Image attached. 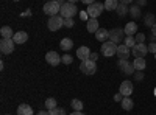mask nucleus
Listing matches in <instances>:
<instances>
[{
  "label": "nucleus",
  "mask_w": 156,
  "mask_h": 115,
  "mask_svg": "<svg viewBox=\"0 0 156 115\" xmlns=\"http://www.w3.org/2000/svg\"><path fill=\"white\" fill-rule=\"evenodd\" d=\"M73 25H75V20H73V17L64 19V27H66V28H72Z\"/></svg>",
  "instance_id": "32"
},
{
  "label": "nucleus",
  "mask_w": 156,
  "mask_h": 115,
  "mask_svg": "<svg viewBox=\"0 0 156 115\" xmlns=\"http://www.w3.org/2000/svg\"><path fill=\"white\" fill-rule=\"evenodd\" d=\"M129 14L133 16V19H139V17H140V6H139V5L129 6Z\"/></svg>",
  "instance_id": "26"
},
{
  "label": "nucleus",
  "mask_w": 156,
  "mask_h": 115,
  "mask_svg": "<svg viewBox=\"0 0 156 115\" xmlns=\"http://www.w3.org/2000/svg\"><path fill=\"white\" fill-rule=\"evenodd\" d=\"M17 115H33V109L28 104H20L17 107Z\"/></svg>",
  "instance_id": "21"
},
{
  "label": "nucleus",
  "mask_w": 156,
  "mask_h": 115,
  "mask_svg": "<svg viewBox=\"0 0 156 115\" xmlns=\"http://www.w3.org/2000/svg\"><path fill=\"white\" fill-rule=\"evenodd\" d=\"M86 28H87L89 33H97V30L100 28V27H98V20H97V19H89Z\"/></svg>",
  "instance_id": "19"
},
{
  "label": "nucleus",
  "mask_w": 156,
  "mask_h": 115,
  "mask_svg": "<svg viewBox=\"0 0 156 115\" xmlns=\"http://www.w3.org/2000/svg\"><path fill=\"white\" fill-rule=\"evenodd\" d=\"M56 2H58V3H61V5H62V3H64V0H56Z\"/></svg>",
  "instance_id": "48"
},
{
  "label": "nucleus",
  "mask_w": 156,
  "mask_h": 115,
  "mask_svg": "<svg viewBox=\"0 0 156 115\" xmlns=\"http://www.w3.org/2000/svg\"><path fill=\"white\" fill-rule=\"evenodd\" d=\"M117 6H119V0H105V9L115 11Z\"/></svg>",
  "instance_id": "23"
},
{
  "label": "nucleus",
  "mask_w": 156,
  "mask_h": 115,
  "mask_svg": "<svg viewBox=\"0 0 156 115\" xmlns=\"http://www.w3.org/2000/svg\"><path fill=\"white\" fill-rule=\"evenodd\" d=\"M123 44L128 47V48H133L137 42H136V39H134V36H125V39H123Z\"/></svg>",
  "instance_id": "27"
},
{
  "label": "nucleus",
  "mask_w": 156,
  "mask_h": 115,
  "mask_svg": "<svg viewBox=\"0 0 156 115\" xmlns=\"http://www.w3.org/2000/svg\"><path fill=\"white\" fill-rule=\"evenodd\" d=\"M117 56H119L120 59H128L129 58V48L125 44L117 45Z\"/></svg>",
  "instance_id": "15"
},
{
  "label": "nucleus",
  "mask_w": 156,
  "mask_h": 115,
  "mask_svg": "<svg viewBox=\"0 0 156 115\" xmlns=\"http://www.w3.org/2000/svg\"><path fill=\"white\" fill-rule=\"evenodd\" d=\"M27 16H31V11H30V9H27L25 12H22V17H27Z\"/></svg>",
  "instance_id": "42"
},
{
  "label": "nucleus",
  "mask_w": 156,
  "mask_h": 115,
  "mask_svg": "<svg viewBox=\"0 0 156 115\" xmlns=\"http://www.w3.org/2000/svg\"><path fill=\"white\" fill-rule=\"evenodd\" d=\"M101 55L106 56V58H111V56L117 55V44H114L111 41L103 42V45H101Z\"/></svg>",
  "instance_id": "5"
},
{
  "label": "nucleus",
  "mask_w": 156,
  "mask_h": 115,
  "mask_svg": "<svg viewBox=\"0 0 156 115\" xmlns=\"http://www.w3.org/2000/svg\"><path fill=\"white\" fill-rule=\"evenodd\" d=\"M70 115H83V112H81V110H75V112H72Z\"/></svg>",
  "instance_id": "45"
},
{
  "label": "nucleus",
  "mask_w": 156,
  "mask_h": 115,
  "mask_svg": "<svg viewBox=\"0 0 156 115\" xmlns=\"http://www.w3.org/2000/svg\"><path fill=\"white\" fill-rule=\"evenodd\" d=\"M12 41L16 42V45H19V44H25L28 41V34L25 33V31H17V33H14V37H12Z\"/></svg>",
  "instance_id": "14"
},
{
  "label": "nucleus",
  "mask_w": 156,
  "mask_h": 115,
  "mask_svg": "<svg viewBox=\"0 0 156 115\" xmlns=\"http://www.w3.org/2000/svg\"><path fill=\"white\" fill-rule=\"evenodd\" d=\"M154 96H156V89H154Z\"/></svg>",
  "instance_id": "49"
},
{
  "label": "nucleus",
  "mask_w": 156,
  "mask_h": 115,
  "mask_svg": "<svg viewBox=\"0 0 156 115\" xmlns=\"http://www.w3.org/2000/svg\"><path fill=\"white\" fill-rule=\"evenodd\" d=\"M45 61L50 64V66L56 67L59 62H62V56H59L56 52H47V55H45Z\"/></svg>",
  "instance_id": "10"
},
{
  "label": "nucleus",
  "mask_w": 156,
  "mask_h": 115,
  "mask_svg": "<svg viewBox=\"0 0 156 115\" xmlns=\"http://www.w3.org/2000/svg\"><path fill=\"white\" fill-rule=\"evenodd\" d=\"M59 45H61V50H64V52H69V50L73 47V42H72L70 37H64Z\"/></svg>",
  "instance_id": "22"
},
{
  "label": "nucleus",
  "mask_w": 156,
  "mask_h": 115,
  "mask_svg": "<svg viewBox=\"0 0 156 115\" xmlns=\"http://www.w3.org/2000/svg\"><path fill=\"white\" fill-rule=\"evenodd\" d=\"M133 0H119V3H123V5H129Z\"/></svg>",
  "instance_id": "41"
},
{
  "label": "nucleus",
  "mask_w": 156,
  "mask_h": 115,
  "mask_svg": "<svg viewBox=\"0 0 156 115\" xmlns=\"http://www.w3.org/2000/svg\"><path fill=\"white\" fill-rule=\"evenodd\" d=\"M147 3V0H139V6H142V5H145Z\"/></svg>",
  "instance_id": "46"
},
{
  "label": "nucleus",
  "mask_w": 156,
  "mask_h": 115,
  "mask_svg": "<svg viewBox=\"0 0 156 115\" xmlns=\"http://www.w3.org/2000/svg\"><path fill=\"white\" fill-rule=\"evenodd\" d=\"M133 90H134V84L131 83V81H122V84H120V93L123 95V96H129L133 93Z\"/></svg>",
  "instance_id": "12"
},
{
  "label": "nucleus",
  "mask_w": 156,
  "mask_h": 115,
  "mask_svg": "<svg viewBox=\"0 0 156 115\" xmlns=\"http://www.w3.org/2000/svg\"><path fill=\"white\" fill-rule=\"evenodd\" d=\"M123 31H125V36H134V33L137 31V23L136 22H128L125 25Z\"/></svg>",
  "instance_id": "16"
},
{
  "label": "nucleus",
  "mask_w": 156,
  "mask_h": 115,
  "mask_svg": "<svg viewBox=\"0 0 156 115\" xmlns=\"http://www.w3.org/2000/svg\"><path fill=\"white\" fill-rule=\"evenodd\" d=\"M95 37H97V41H100V42H106L109 39V31L105 30V28H98L97 33H95Z\"/></svg>",
  "instance_id": "17"
},
{
  "label": "nucleus",
  "mask_w": 156,
  "mask_h": 115,
  "mask_svg": "<svg viewBox=\"0 0 156 115\" xmlns=\"http://www.w3.org/2000/svg\"><path fill=\"white\" fill-rule=\"evenodd\" d=\"M154 59H156V53H154Z\"/></svg>",
  "instance_id": "50"
},
{
  "label": "nucleus",
  "mask_w": 156,
  "mask_h": 115,
  "mask_svg": "<svg viewBox=\"0 0 156 115\" xmlns=\"http://www.w3.org/2000/svg\"><path fill=\"white\" fill-rule=\"evenodd\" d=\"M144 23L147 25V27H150V28H151L153 25H154V16L151 14V12H148V14L144 17Z\"/></svg>",
  "instance_id": "28"
},
{
  "label": "nucleus",
  "mask_w": 156,
  "mask_h": 115,
  "mask_svg": "<svg viewBox=\"0 0 156 115\" xmlns=\"http://www.w3.org/2000/svg\"><path fill=\"white\" fill-rule=\"evenodd\" d=\"M119 66H120V69L125 75H133L134 70H136L133 62H128V59H119Z\"/></svg>",
  "instance_id": "11"
},
{
  "label": "nucleus",
  "mask_w": 156,
  "mask_h": 115,
  "mask_svg": "<svg viewBox=\"0 0 156 115\" xmlns=\"http://www.w3.org/2000/svg\"><path fill=\"white\" fill-rule=\"evenodd\" d=\"M14 47H16V42L12 39H2L0 41V52L3 55H9L14 52Z\"/></svg>",
  "instance_id": "7"
},
{
  "label": "nucleus",
  "mask_w": 156,
  "mask_h": 115,
  "mask_svg": "<svg viewBox=\"0 0 156 115\" xmlns=\"http://www.w3.org/2000/svg\"><path fill=\"white\" fill-rule=\"evenodd\" d=\"M58 104H56V100L55 98H47L45 100V107H47V110H50V109H55Z\"/></svg>",
  "instance_id": "29"
},
{
  "label": "nucleus",
  "mask_w": 156,
  "mask_h": 115,
  "mask_svg": "<svg viewBox=\"0 0 156 115\" xmlns=\"http://www.w3.org/2000/svg\"><path fill=\"white\" fill-rule=\"evenodd\" d=\"M36 115H50V112L48 110H39Z\"/></svg>",
  "instance_id": "39"
},
{
  "label": "nucleus",
  "mask_w": 156,
  "mask_h": 115,
  "mask_svg": "<svg viewBox=\"0 0 156 115\" xmlns=\"http://www.w3.org/2000/svg\"><path fill=\"white\" fill-rule=\"evenodd\" d=\"M151 34H153V36H156V23L151 27Z\"/></svg>",
  "instance_id": "44"
},
{
  "label": "nucleus",
  "mask_w": 156,
  "mask_h": 115,
  "mask_svg": "<svg viewBox=\"0 0 156 115\" xmlns=\"http://www.w3.org/2000/svg\"><path fill=\"white\" fill-rule=\"evenodd\" d=\"M134 39H136V42H137V44H144V41H145V34H142V33H137Z\"/></svg>",
  "instance_id": "33"
},
{
  "label": "nucleus",
  "mask_w": 156,
  "mask_h": 115,
  "mask_svg": "<svg viewBox=\"0 0 156 115\" xmlns=\"http://www.w3.org/2000/svg\"><path fill=\"white\" fill-rule=\"evenodd\" d=\"M45 2H48V0H45Z\"/></svg>",
  "instance_id": "52"
},
{
  "label": "nucleus",
  "mask_w": 156,
  "mask_h": 115,
  "mask_svg": "<svg viewBox=\"0 0 156 115\" xmlns=\"http://www.w3.org/2000/svg\"><path fill=\"white\" fill-rule=\"evenodd\" d=\"M70 106H72L73 110H83V103H81L80 100H72Z\"/></svg>",
  "instance_id": "30"
},
{
  "label": "nucleus",
  "mask_w": 156,
  "mask_h": 115,
  "mask_svg": "<svg viewBox=\"0 0 156 115\" xmlns=\"http://www.w3.org/2000/svg\"><path fill=\"white\" fill-rule=\"evenodd\" d=\"M67 2H70V3H76V2H81V0H67Z\"/></svg>",
  "instance_id": "47"
},
{
  "label": "nucleus",
  "mask_w": 156,
  "mask_h": 115,
  "mask_svg": "<svg viewBox=\"0 0 156 115\" xmlns=\"http://www.w3.org/2000/svg\"><path fill=\"white\" fill-rule=\"evenodd\" d=\"M148 52H150V53H156V42H151V44L148 45Z\"/></svg>",
  "instance_id": "35"
},
{
  "label": "nucleus",
  "mask_w": 156,
  "mask_h": 115,
  "mask_svg": "<svg viewBox=\"0 0 156 115\" xmlns=\"http://www.w3.org/2000/svg\"><path fill=\"white\" fill-rule=\"evenodd\" d=\"M114 100H115V101H122V93L119 92V93H117V95L114 96Z\"/></svg>",
  "instance_id": "43"
},
{
  "label": "nucleus",
  "mask_w": 156,
  "mask_h": 115,
  "mask_svg": "<svg viewBox=\"0 0 156 115\" xmlns=\"http://www.w3.org/2000/svg\"><path fill=\"white\" fill-rule=\"evenodd\" d=\"M80 16H81V19H83V20H87V17H89V14H87L86 11H81V12H80Z\"/></svg>",
  "instance_id": "36"
},
{
  "label": "nucleus",
  "mask_w": 156,
  "mask_h": 115,
  "mask_svg": "<svg viewBox=\"0 0 156 115\" xmlns=\"http://www.w3.org/2000/svg\"><path fill=\"white\" fill-rule=\"evenodd\" d=\"M14 2H19V0H14Z\"/></svg>",
  "instance_id": "51"
},
{
  "label": "nucleus",
  "mask_w": 156,
  "mask_h": 115,
  "mask_svg": "<svg viewBox=\"0 0 156 115\" xmlns=\"http://www.w3.org/2000/svg\"><path fill=\"white\" fill-rule=\"evenodd\" d=\"M115 12L119 14L120 17H123V16H126L128 12H129V8L126 6V5H123V3H119V6H117V9H115Z\"/></svg>",
  "instance_id": "24"
},
{
  "label": "nucleus",
  "mask_w": 156,
  "mask_h": 115,
  "mask_svg": "<svg viewBox=\"0 0 156 115\" xmlns=\"http://www.w3.org/2000/svg\"><path fill=\"white\" fill-rule=\"evenodd\" d=\"M44 12L47 16H58L59 14V11H61V3H58L56 0H48V2H45L44 5Z\"/></svg>",
  "instance_id": "1"
},
{
  "label": "nucleus",
  "mask_w": 156,
  "mask_h": 115,
  "mask_svg": "<svg viewBox=\"0 0 156 115\" xmlns=\"http://www.w3.org/2000/svg\"><path fill=\"white\" fill-rule=\"evenodd\" d=\"M97 58H98V53H90L89 56V59H92V61H97Z\"/></svg>",
  "instance_id": "38"
},
{
  "label": "nucleus",
  "mask_w": 156,
  "mask_h": 115,
  "mask_svg": "<svg viewBox=\"0 0 156 115\" xmlns=\"http://www.w3.org/2000/svg\"><path fill=\"white\" fill-rule=\"evenodd\" d=\"M81 2L86 5H92V3H95V0H81Z\"/></svg>",
  "instance_id": "40"
},
{
  "label": "nucleus",
  "mask_w": 156,
  "mask_h": 115,
  "mask_svg": "<svg viewBox=\"0 0 156 115\" xmlns=\"http://www.w3.org/2000/svg\"><path fill=\"white\" fill-rule=\"evenodd\" d=\"M103 9H105V3H92V5H89V8L86 9V12L89 14V17L90 19H97L101 12H103Z\"/></svg>",
  "instance_id": "6"
},
{
  "label": "nucleus",
  "mask_w": 156,
  "mask_h": 115,
  "mask_svg": "<svg viewBox=\"0 0 156 115\" xmlns=\"http://www.w3.org/2000/svg\"><path fill=\"white\" fill-rule=\"evenodd\" d=\"M50 112V115H66V110H64V109H61V107H55V109H50L48 110Z\"/></svg>",
  "instance_id": "31"
},
{
  "label": "nucleus",
  "mask_w": 156,
  "mask_h": 115,
  "mask_svg": "<svg viewBox=\"0 0 156 115\" xmlns=\"http://www.w3.org/2000/svg\"><path fill=\"white\" fill-rule=\"evenodd\" d=\"M133 66L136 70H144L147 67V62H145V58H134V62H133Z\"/></svg>",
  "instance_id": "20"
},
{
  "label": "nucleus",
  "mask_w": 156,
  "mask_h": 115,
  "mask_svg": "<svg viewBox=\"0 0 156 115\" xmlns=\"http://www.w3.org/2000/svg\"><path fill=\"white\" fill-rule=\"evenodd\" d=\"M80 70H81L84 75H94V73L97 72V64H95V61H92V59L81 61V64H80Z\"/></svg>",
  "instance_id": "4"
},
{
  "label": "nucleus",
  "mask_w": 156,
  "mask_h": 115,
  "mask_svg": "<svg viewBox=\"0 0 156 115\" xmlns=\"http://www.w3.org/2000/svg\"><path fill=\"white\" fill-rule=\"evenodd\" d=\"M0 34H2V39H12L14 37V31L11 30V27H2Z\"/></svg>",
  "instance_id": "18"
},
{
  "label": "nucleus",
  "mask_w": 156,
  "mask_h": 115,
  "mask_svg": "<svg viewBox=\"0 0 156 115\" xmlns=\"http://www.w3.org/2000/svg\"><path fill=\"white\" fill-rule=\"evenodd\" d=\"M62 27H64V17H62L61 14L51 16V17L47 20V28H48L50 31H58V30L62 28Z\"/></svg>",
  "instance_id": "3"
},
{
  "label": "nucleus",
  "mask_w": 156,
  "mask_h": 115,
  "mask_svg": "<svg viewBox=\"0 0 156 115\" xmlns=\"http://www.w3.org/2000/svg\"><path fill=\"white\" fill-rule=\"evenodd\" d=\"M133 100L131 98H129V96H125L123 100H122V107L125 109V110H131L133 109Z\"/></svg>",
  "instance_id": "25"
},
{
  "label": "nucleus",
  "mask_w": 156,
  "mask_h": 115,
  "mask_svg": "<svg viewBox=\"0 0 156 115\" xmlns=\"http://www.w3.org/2000/svg\"><path fill=\"white\" fill-rule=\"evenodd\" d=\"M62 62L67 64V66H69V64H72V56H70V55H64V56H62Z\"/></svg>",
  "instance_id": "34"
},
{
  "label": "nucleus",
  "mask_w": 156,
  "mask_h": 115,
  "mask_svg": "<svg viewBox=\"0 0 156 115\" xmlns=\"http://www.w3.org/2000/svg\"><path fill=\"white\" fill-rule=\"evenodd\" d=\"M142 78H144V75H142V72H140V70H137V73H136V79H137V81H140Z\"/></svg>",
  "instance_id": "37"
},
{
  "label": "nucleus",
  "mask_w": 156,
  "mask_h": 115,
  "mask_svg": "<svg viewBox=\"0 0 156 115\" xmlns=\"http://www.w3.org/2000/svg\"><path fill=\"white\" fill-rule=\"evenodd\" d=\"M123 34H125L123 30H120V28H114V30L109 31V41L114 42V44H120L122 39H123Z\"/></svg>",
  "instance_id": "8"
},
{
  "label": "nucleus",
  "mask_w": 156,
  "mask_h": 115,
  "mask_svg": "<svg viewBox=\"0 0 156 115\" xmlns=\"http://www.w3.org/2000/svg\"><path fill=\"white\" fill-rule=\"evenodd\" d=\"M78 12V8L75 6V3H70V2H64L61 5V11L59 14L64 17V19H69V17H73Z\"/></svg>",
  "instance_id": "2"
},
{
  "label": "nucleus",
  "mask_w": 156,
  "mask_h": 115,
  "mask_svg": "<svg viewBox=\"0 0 156 115\" xmlns=\"http://www.w3.org/2000/svg\"><path fill=\"white\" fill-rule=\"evenodd\" d=\"M148 53V47L145 44H136L133 47V55L134 58H145Z\"/></svg>",
  "instance_id": "9"
},
{
  "label": "nucleus",
  "mask_w": 156,
  "mask_h": 115,
  "mask_svg": "<svg viewBox=\"0 0 156 115\" xmlns=\"http://www.w3.org/2000/svg\"><path fill=\"white\" fill-rule=\"evenodd\" d=\"M89 56H90V50H89V47L83 45V47H80V48L76 50V58H78V59L86 61V59H89Z\"/></svg>",
  "instance_id": "13"
}]
</instances>
